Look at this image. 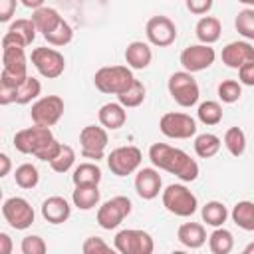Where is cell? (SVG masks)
<instances>
[{"mask_svg": "<svg viewBox=\"0 0 254 254\" xmlns=\"http://www.w3.org/2000/svg\"><path fill=\"white\" fill-rule=\"evenodd\" d=\"M149 159L155 169L167 171L179 177L183 183H192L198 177V163L179 147H171L167 143H153L149 147Z\"/></svg>", "mask_w": 254, "mask_h": 254, "instance_id": "1", "label": "cell"}, {"mask_svg": "<svg viewBox=\"0 0 254 254\" xmlns=\"http://www.w3.org/2000/svg\"><path fill=\"white\" fill-rule=\"evenodd\" d=\"M24 46L14 40L12 36H2V73L0 79L18 87L28 77V64H26Z\"/></svg>", "mask_w": 254, "mask_h": 254, "instance_id": "2", "label": "cell"}, {"mask_svg": "<svg viewBox=\"0 0 254 254\" xmlns=\"http://www.w3.org/2000/svg\"><path fill=\"white\" fill-rule=\"evenodd\" d=\"M133 79L135 75L127 65H105V67H99L93 75L95 87L107 95H119L131 85Z\"/></svg>", "mask_w": 254, "mask_h": 254, "instance_id": "3", "label": "cell"}, {"mask_svg": "<svg viewBox=\"0 0 254 254\" xmlns=\"http://www.w3.org/2000/svg\"><path fill=\"white\" fill-rule=\"evenodd\" d=\"M163 206L175 214V216H192L198 208V200L196 196L192 194V190H189L185 185H169L165 190H163Z\"/></svg>", "mask_w": 254, "mask_h": 254, "instance_id": "4", "label": "cell"}, {"mask_svg": "<svg viewBox=\"0 0 254 254\" xmlns=\"http://www.w3.org/2000/svg\"><path fill=\"white\" fill-rule=\"evenodd\" d=\"M167 89H169V95L175 99V103H179L181 107L196 105L198 95H200L196 79L192 77V73H189L185 69L171 73V77L167 81Z\"/></svg>", "mask_w": 254, "mask_h": 254, "instance_id": "5", "label": "cell"}, {"mask_svg": "<svg viewBox=\"0 0 254 254\" xmlns=\"http://www.w3.org/2000/svg\"><path fill=\"white\" fill-rule=\"evenodd\" d=\"M113 248L121 254H151L155 250V242L149 232L139 228L119 230L113 238Z\"/></svg>", "mask_w": 254, "mask_h": 254, "instance_id": "6", "label": "cell"}, {"mask_svg": "<svg viewBox=\"0 0 254 254\" xmlns=\"http://www.w3.org/2000/svg\"><path fill=\"white\" fill-rule=\"evenodd\" d=\"M143 161V153L135 145H123L113 149L107 155V167L115 177H127L139 169Z\"/></svg>", "mask_w": 254, "mask_h": 254, "instance_id": "7", "label": "cell"}, {"mask_svg": "<svg viewBox=\"0 0 254 254\" xmlns=\"http://www.w3.org/2000/svg\"><path fill=\"white\" fill-rule=\"evenodd\" d=\"M131 208L133 204L127 196H113L97 208V224L103 230H113L131 214Z\"/></svg>", "mask_w": 254, "mask_h": 254, "instance_id": "8", "label": "cell"}, {"mask_svg": "<svg viewBox=\"0 0 254 254\" xmlns=\"http://www.w3.org/2000/svg\"><path fill=\"white\" fill-rule=\"evenodd\" d=\"M34 67L38 69V73L46 79H56L64 73L65 69V58L64 54H60L54 48H34L32 56H30Z\"/></svg>", "mask_w": 254, "mask_h": 254, "instance_id": "9", "label": "cell"}, {"mask_svg": "<svg viewBox=\"0 0 254 254\" xmlns=\"http://www.w3.org/2000/svg\"><path fill=\"white\" fill-rule=\"evenodd\" d=\"M159 129L169 139H190L196 135V121L189 113L169 111L161 117Z\"/></svg>", "mask_w": 254, "mask_h": 254, "instance_id": "10", "label": "cell"}, {"mask_svg": "<svg viewBox=\"0 0 254 254\" xmlns=\"http://www.w3.org/2000/svg\"><path fill=\"white\" fill-rule=\"evenodd\" d=\"M2 214L6 222L16 230H26L34 224V208L24 196H10L2 204Z\"/></svg>", "mask_w": 254, "mask_h": 254, "instance_id": "11", "label": "cell"}, {"mask_svg": "<svg viewBox=\"0 0 254 254\" xmlns=\"http://www.w3.org/2000/svg\"><path fill=\"white\" fill-rule=\"evenodd\" d=\"M64 115V99L60 95H44L40 97L30 111V117L34 125L42 127H54Z\"/></svg>", "mask_w": 254, "mask_h": 254, "instance_id": "12", "label": "cell"}, {"mask_svg": "<svg viewBox=\"0 0 254 254\" xmlns=\"http://www.w3.org/2000/svg\"><path fill=\"white\" fill-rule=\"evenodd\" d=\"M107 143H109V137H107V129H105V127L85 125V127L79 131L81 157H85V159H93L95 163H97L99 159H103Z\"/></svg>", "mask_w": 254, "mask_h": 254, "instance_id": "13", "label": "cell"}, {"mask_svg": "<svg viewBox=\"0 0 254 254\" xmlns=\"http://www.w3.org/2000/svg\"><path fill=\"white\" fill-rule=\"evenodd\" d=\"M52 139H54V133L50 127L34 125V127L20 129L14 135V147H16V151H20L24 155H36Z\"/></svg>", "mask_w": 254, "mask_h": 254, "instance_id": "14", "label": "cell"}, {"mask_svg": "<svg viewBox=\"0 0 254 254\" xmlns=\"http://www.w3.org/2000/svg\"><path fill=\"white\" fill-rule=\"evenodd\" d=\"M214 60H216V52L208 44H192V46L185 48L181 52V58H179L181 65L189 73H196V71L208 69L214 64Z\"/></svg>", "mask_w": 254, "mask_h": 254, "instance_id": "15", "label": "cell"}, {"mask_svg": "<svg viewBox=\"0 0 254 254\" xmlns=\"http://www.w3.org/2000/svg\"><path fill=\"white\" fill-rule=\"evenodd\" d=\"M145 36H147V42L151 46L167 48V46L175 44V40H177V26L169 16L159 14V16H153L147 20Z\"/></svg>", "mask_w": 254, "mask_h": 254, "instance_id": "16", "label": "cell"}, {"mask_svg": "<svg viewBox=\"0 0 254 254\" xmlns=\"http://www.w3.org/2000/svg\"><path fill=\"white\" fill-rule=\"evenodd\" d=\"M163 189V179L157 169L153 167H143L135 175V190L143 200H153L159 196Z\"/></svg>", "mask_w": 254, "mask_h": 254, "instance_id": "17", "label": "cell"}, {"mask_svg": "<svg viewBox=\"0 0 254 254\" xmlns=\"http://www.w3.org/2000/svg\"><path fill=\"white\" fill-rule=\"evenodd\" d=\"M222 64L226 67H232V69H238L240 65H244L246 62H254V48L252 44L246 40L242 42H230L222 48Z\"/></svg>", "mask_w": 254, "mask_h": 254, "instance_id": "18", "label": "cell"}, {"mask_svg": "<svg viewBox=\"0 0 254 254\" xmlns=\"http://www.w3.org/2000/svg\"><path fill=\"white\" fill-rule=\"evenodd\" d=\"M42 216L50 224H64L71 216V206L64 196H48L42 202Z\"/></svg>", "mask_w": 254, "mask_h": 254, "instance_id": "19", "label": "cell"}, {"mask_svg": "<svg viewBox=\"0 0 254 254\" xmlns=\"http://www.w3.org/2000/svg\"><path fill=\"white\" fill-rule=\"evenodd\" d=\"M153 60V50L147 42H141V40H135L131 44H127L125 48V62H127V67L131 69H145L149 67Z\"/></svg>", "mask_w": 254, "mask_h": 254, "instance_id": "20", "label": "cell"}, {"mask_svg": "<svg viewBox=\"0 0 254 254\" xmlns=\"http://www.w3.org/2000/svg\"><path fill=\"white\" fill-rule=\"evenodd\" d=\"M97 119H99L101 127L115 131V129H121V127L125 125V121H127V111H125V107H123L121 103H105V105L99 107Z\"/></svg>", "mask_w": 254, "mask_h": 254, "instance_id": "21", "label": "cell"}, {"mask_svg": "<svg viewBox=\"0 0 254 254\" xmlns=\"http://www.w3.org/2000/svg\"><path fill=\"white\" fill-rule=\"evenodd\" d=\"M194 34L198 38L200 44H214L220 40V34H222V24L218 18L214 16H202L196 26H194Z\"/></svg>", "mask_w": 254, "mask_h": 254, "instance_id": "22", "label": "cell"}, {"mask_svg": "<svg viewBox=\"0 0 254 254\" xmlns=\"http://www.w3.org/2000/svg\"><path fill=\"white\" fill-rule=\"evenodd\" d=\"M177 238L187 248H200L206 242V230L198 222H185L179 226Z\"/></svg>", "mask_w": 254, "mask_h": 254, "instance_id": "23", "label": "cell"}, {"mask_svg": "<svg viewBox=\"0 0 254 254\" xmlns=\"http://www.w3.org/2000/svg\"><path fill=\"white\" fill-rule=\"evenodd\" d=\"M99 198H101V192H99L97 185H79L71 192V202L79 210H91V208H95L99 204Z\"/></svg>", "mask_w": 254, "mask_h": 254, "instance_id": "24", "label": "cell"}, {"mask_svg": "<svg viewBox=\"0 0 254 254\" xmlns=\"http://www.w3.org/2000/svg\"><path fill=\"white\" fill-rule=\"evenodd\" d=\"M30 20L34 22L36 30L44 36V34H48L52 28H56V24L62 20V16H60V12H58L56 8L40 6V8H36V10H34V14H32V18H30Z\"/></svg>", "mask_w": 254, "mask_h": 254, "instance_id": "25", "label": "cell"}, {"mask_svg": "<svg viewBox=\"0 0 254 254\" xmlns=\"http://www.w3.org/2000/svg\"><path fill=\"white\" fill-rule=\"evenodd\" d=\"M36 26L30 18H20V20H14L10 26H8V36H12L14 40H18L24 48L30 46L34 40H36Z\"/></svg>", "mask_w": 254, "mask_h": 254, "instance_id": "26", "label": "cell"}, {"mask_svg": "<svg viewBox=\"0 0 254 254\" xmlns=\"http://www.w3.org/2000/svg\"><path fill=\"white\" fill-rule=\"evenodd\" d=\"M145 95H147L145 83L135 77V79L131 81V85H129L125 91H121V93L117 95V103H121L125 109H129V107H139V105L145 101Z\"/></svg>", "mask_w": 254, "mask_h": 254, "instance_id": "27", "label": "cell"}, {"mask_svg": "<svg viewBox=\"0 0 254 254\" xmlns=\"http://www.w3.org/2000/svg\"><path fill=\"white\" fill-rule=\"evenodd\" d=\"M71 181L75 187L79 185H97L101 183V169L97 167V163H79L73 169Z\"/></svg>", "mask_w": 254, "mask_h": 254, "instance_id": "28", "label": "cell"}, {"mask_svg": "<svg viewBox=\"0 0 254 254\" xmlns=\"http://www.w3.org/2000/svg\"><path fill=\"white\" fill-rule=\"evenodd\" d=\"M234 224L246 232H252L254 230V202L250 200H240L234 204L232 212H230Z\"/></svg>", "mask_w": 254, "mask_h": 254, "instance_id": "29", "label": "cell"}, {"mask_svg": "<svg viewBox=\"0 0 254 254\" xmlns=\"http://www.w3.org/2000/svg\"><path fill=\"white\" fill-rule=\"evenodd\" d=\"M208 248L212 254H228L234 248V236L230 230L216 226L208 236Z\"/></svg>", "mask_w": 254, "mask_h": 254, "instance_id": "30", "label": "cell"}, {"mask_svg": "<svg viewBox=\"0 0 254 254\" xmlns=\"http://www.w3.org/2000/svg\"><path fill=\"white\" fill-rule=\"evenodd\" d=\"M220 137L214 135V133H200L194 137V153L200 157V159H210L214 157L218 151H220Z\"/></svg>", "mask_w": 254, "mask_h": 254, "instance_id": "31", "label": "cell"}, {"mask_svg": "<svg viewBox=\"0 0 254 254\" xmlns=\"http://www.w3.org/2000/svg\"><path fill=\"white\" fill-rule=\"evenodd\" d=\"M200 216L202 222H206L208 226H222L228 218V210L220 200H208L202 208H200Z\"/></svg>", "mask_w": 254, "mask_h": 254, "instance_id": "32", "label": "cell"}, {"mask_svg": "<svg viewBox=\"0 0 254 254\" xmlns=\"http://www.w3.org/2000/svg\"><path fill=\"white\" fill-rule=\"evenodd\" d=\"M44 38H46V42H48L50 46L64 48V46H67V44L73 40V30H71V26L62 18V20L56 24V28H52L48 34H44Z\"/></svg>", "mask_w": 254, "mask_h": 254, "instance_id": "33", "label": "cell"}, {"mask_svg": "<svg viewBox=\"0 0 254 254\" xmlns=\"http://www.w3.org/2000/svg\"><path fill=\"white\" fill-rule=\"evenodd\" d=\"M40 93H42V83H40V79L28 75V77L16 87V101H14V103H18V105H26V103L38 99Z\"/></svg>", "mask_w": 254, "mask_h": 254, "instance_id": "34", "label": "cell"}, {"mask_svg": "<svg viewBox=\"0 0 254 254\" xmlns=\"http://www.w3.org/2000/svg\"><path fill=\"white\" fill-rule=\"evenodd\" d=\"M224 147L232 157H240L246 151V135L240 127H230L224 133Z\"/></svg>", "mask_w": 254, "mask_h": 254, "instance_id": "35", "label": "cell"}, {"mask_svg": "<svg viewBox=\"0 0 254 254\" xmlns=\"http://www.w3.org/2000/svg\"><path fill=\"white\" fill-rule=\"evenodd\" d=\"M196 117L204 125H218L222 121V107L218 101H202L196 109Z\"/></svg>", "mask_w": 254, "mask_h": 254, "instance_id": "36", "label": "cell"}, {"mask_svg": "<svg viewBox=\"0 0 254 254\" xmlns=\"http://www.w3.org/2000/svg\"><path fill=\"white\" fill-rule=\"evenodd\" d=\"M14 181L20 189H34L40 183V173L32 163H24L14 171Z\"/></svg>", "mask_w": 254, "mask_h": 254, "instance_id": "37", "label": "cell"}, {"mask_svg": "<svg viewBox=\"0 0 254 254\" xmlns=\"http://www.w3.org/2000/svg\"><path fill=\"white\" fill-rule=\"evenodd\" d=\"M75 163V151L69 147V145H60V151L56 153V157L50 161V167L52 171L56 173H67Z\"/></svg>", "mask_w": 254, "mask_h": 254, "instance_id": "38", "label": "cell"}, {"mask_svg": "<svg viewBox=\"0 0 254 254\" xmlns=\"http://www.w3.org/2000/svg\"><path fill=\"white\" fill-rule=\"evenodd\" d=\"M234 26H236V30L242 38H246L248 42L254 40V10L252 8L240 10L236 20H234Z\"/></svg>", "mask_w": 254, "mask_h": 254, "instance_id": "39", "label": "cell"}, {"mask_svg": "<svg viewBox=\"0 0 254 254\" xmlns=\"http://www.w3.org/2000/svg\"><path fill=\"white\" fill-rule=\"evenodd\" d=\"M242 95V85L236 79H224L218 83V97L224 103H236Z\"/></svg>", "mask_w": 254, "mask_h": 254, "instance_id": "40", "label": "cell"}, {"mask_svg": "<svg viewBox=\"0 0 254 254\" xmlns=\"http://www.w3.org/2000/svg\"><path fill=\"white\" fill-rule=\"evenodd\" d=\"M20 250H22V254H44L48 250V246H46V242H44L42 236L30 234V236H24L22 238Z\"/></svg>", "mask_w": 254, "mask_h": 254, "instance_id": "41", "label": "cell"}, {"mask_svg": "<svg viewBox=\"0 0 254 254\" xmlns=\"http://www.w3.org/2000/svg\"><path fill=\"white\" fill-rule=\"evenodd\" d=\"M81 250H83V254H99V252H111V246L99 236H89V238H85Z\"/></svg>", "mask_w": 254, "mask_h": 254, "instance_id": "42", "label": "cell"}, {"mask_svg": "<svg viewBox=\"0 0 254 254\" xmlns=\"http://www.w3.org/2000/svg\"><path fill=\"white\" fill-rule=\"evenodd\" d=\"M60 145H62V143H60V141L54 137V139H52V141H48V143H46V145H44V147H42V149H40V151H38L34 157H38L40 161L50 163V161L56 157V153L60 151Z\"/></svg>", "mask_w": 254, "mask_h": 254, "instance_id": "43", "label": "cell"}, {"mask_svg": "<svg viewBox=\"0 0 254 254\" xmlns=\"http://www.w3.org/2000/svg\"><path fill=\"white\" fill-rule=\"evenodd\" d=\"M214 0H187V8L190 14H196V16H204L210 12Z\"/></svg>", "mask_w": 254, "mask_h": 254, "instance_id": "44", "label": "cell"}, {"mask_svg": "<svg viewBox=\"0 0 254 254\" xmlns=\"http://www.w3.org/2000/svg\"><path fill=\"white\" fill-rule=\"evenodd\" d=\"M238 79L240 85H248V87L254 85V62H246L244 65L238 67Z\"/></svg>", "mask_w": 254, "mask_h": 254, "instance_id": "45", "label": "cell"}, {"mask_svg": "<svg viewBox=\"0 0 254 254\" xmlns=\"http://www.w3.org/2000/svg\"><path fill=\"white\" fill-rule=\"evenodd\" d=\"M16 101V87L0 79V105H10Z\"/></svg>", "mask_w": 254, "mask_h": 254, "instance_id": "46", "label": "cell"}, {"mask_svg": "<svg viewBox=\"0 0 254 254\" xmlns=\"http://www.w3.org/2000/svg\"><path fill=\"white\" fill-rule=\"evenodd\" d=\"M16 6L18 0H0V24L12 20V16L16 14Z\"/></svg>", "mask_w": 254, "mask_h": 254, "instance_id": "47", "label": "cell"}, {"mask_svg": "<svg viewBox=\"0 0 254 254\" xmlns=\"http://www.w3.org/2000/svg\"><path fill=\"white\" fill-rule=\"evenodd\" d=\"M12 250H14V244H12L10 234L0 232V254H10Z\"/></svg>", "mask_w": 254, "mask_h": 254, "instance_id": "48", "label": "cell"}, {"mask_svg": "<svg viewBox=\"0 0 254 254\" xmlns=\"http://www.w3.org/2000/svg\"><path fill=\"white\" fill-rule=\"evenodd\" d=\"M10 171H12V159L6 153H0V179L10 175Z\"/></svg>", "mask_w": 254, "mask_h": 254, "instance_id": "49", "label": "cell"}, {"mask_svg": "<svg viewBox=\"0 0 254 254\" xmlns=\"http://www.w3.org/2000/svg\"><path fill=\"white\" fill-rule=\"evenodd\" d=\"M26 8H30V10H36V8H40V6H44V0H20Z\"/></svg>", "mask_w": 254, "mask_h": 254, "instance_id": "50", "label": "cell"}, {"mask_svg": "<svg viewBox=\"0 0 254 254\" xmlns=\"http://www.w3.org/2000/svg\"><path fill=\"white\" fill-rule=\"evenodd\" d=\"M238 2H242V4H248V6H252V4H254V0H238Z\"/></svg>", "mask_w": 254, "mask_h": 254, "instance_id": "51", "label": "cell"}, {"mask_svg": "<svg viewBox=\"0 0 254 254\" xmlns=\"http://www.w3.org/2000/svg\"><path fill=\"white\" fill-rule=\"evenodd\" d=\"M0 200H2V189H0Z\"/></svg>", "mask_w": 254, "mask_h": 254, "instance_id": "52", "label": "cell"}]
</instances>
